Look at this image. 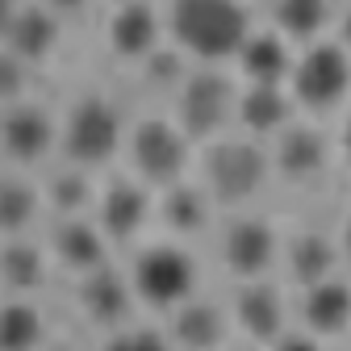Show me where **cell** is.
Segmentation results:
<instances>
[{
  "mask_svg": "<svg viewBox=\"0 0 351 351\" xmlns=\"http://www.w3.org/2000/svg\"><path fill=\"white\" fill-rule=\"evenodd\" d=\"M105 351H171V339L151 326H117L109 335Z\"/></svg>",
  "mask_w": 351,
  "mask_h": 351,
  "instance_id": "f1b7e54d",
  "label": "cell"
},
{
  "mask_svg": "<svg viewBox=\"0 0 351 351\" xmlns=\"http://www.w3.org/2000/svg\"><path fill=\"white\" fill-rule=\"evenodd\" d=\"M234 322L247 339L272 343L285 335V297L268 280H247L234 297Z\"/></svg>",
  "mask_w": 351,
  "mask_h": 351,
  "instance_id": "e0dca14e",
  "label": "cell"
},
{
  "mask_svg": "<svg viewBox=\"0 0 351 351\" xmlns=\"http://www.w3.org/2000/svg\"><path fill=\"white\" fill-rule=\"evenodd\" d=\"M47 351H75V347H47Z\"/></svg>",
  "mask_w": 351,
  "mask_h": 351,
  "instance_id": "8d00e7d4",
  "label": "cell"
},
{
  "mask_svg": "<svg viewBox=\"0 0 351 351\" xmlns=\"http://www.w3.org/2000/svg\"><path fill=\"white\" fill-rule=\"evenodd\" d=\"M234 105H239L234 80L222 75L217 67H197L176 93V125L189 138H217L230 125Z\"/></svg>",
  "mask_w": 351,
  "mask_h": 351,
  "instance_id": "277c9868",
  "label": "cell"
},
{
  "mask_svg": "<svg viewBox=\"0 0 351 351\" xmlns=\"http://www.w3.org/2000/svg\"><path fill=\"white\" fill-rule=\"evenodd\" d=\"M272 167L285 176V180H318L330 163V138L322 134L318 125H297L289 121L280 134H276V147H272Z\"/></svg>",
  "mask_w": 351,
  "mask_h": 351,
  "instance_id": "8fae6325",
  "label": "cell"
},
{
  "mask_svg": "<svg viewBox=\"0 0 351 351\" xmlns=\"http://www.w3.org/2000/svg\"><path fill=\"white\" fill-rule=\"evenodd\" d=\"M339 47L351 55V9L343 13V21H339Z\"/></svg>",
  "mask_w": 351,
  "mask_h": 351,
  "instance_id": "d6a6232c",
  "label": "cell"
},
{
  "mask_svg": "<svg viewBox=\"0 0 351 351\" xmlns=\"http://www.w3.org/2000/svg\"><path fill=\"white\" fill-rule=\"evenodd\" d=\"M55 138H59V125L42 105L17 101L9 109H0V151L13 163H42L51 155Z\"/></svg>",
  "mask_w": 351,
  "mask_h": 351,
  "instance_id": "9c48e42d",
  "label": "cell"
},
{
  "mask_svg": "<svg viewBox=\"0 0 351 351\" xmlns=\"http://www.w3.org/2000/svg\"><path fill=\"white\" fill-rule=\"evenodd\" d=\"M42 209V193L25 180V176H0V234L17 239L34 226Z\"/></svg>",
  "mask_w": 351,
  "mask_h": 351,
  "instance_id": "484cf974",
  "label": "cell"
},
{
  "mask_svg": "<svg viewBox=\"0 0 351 351\" xmlns=\"http://www.w3.org/2000/svg\"><path fill=\"white\" fill-rule=\"evenodd\" d=\"M51 13H59V17H71V13H80V9H88V0H42Z\"/></svg>",
  "mask_w": 351,
  "mask_h": 351,
  "instance_id": "1f68e13d",
  "label": "cell"
},
{
  "mask_svg": "<svg viewBox=\"0 0 351 351\" xmlns=\"http://www.w3.org/2000/svg\"><path fill=\"white\" fill-rule=\"evenodd\" d=\"M151 217V197L143 180H113L97 197V226L109 243H130Z\"/></svg>",
  "mask_w": 351,
  "mask_h": 351,
  "instance_id": "5bb4252c",
  "label": "cell"
},
{
  "mask_svg": "<svg viewBox=\"0 0 351 351\" xmlns=\"http://www.w3.org/2000/svg\"><path fill=\"white\" fill-rule=\"evenodd\" d=\"M121 138H125L121 109L109 97H101V93L80 97L67 109L63 134H59L67 163H80V167H101V163H109L121 151Z\"/></svg>",
  "mask_w": 351,
  "mask_h": 351,
  "instance_id": "7a4b0ae2",
  "label": "cell"
},
{
  "mask_svg": "<svg viewBox=\"0 0 351 351\" xmlns=\"http://www.w3.org/2000/svg\"><path fill=\"white\" fill-rule=\"evenodd\" d=\"M189 134L176 121L163 117H147L130 130V163H134L138 180L151 189H167L180 184L189 171Z\"/></svg>",
  "mask_w": 351,
  "mask_h": 351,
  "instance_id": "52a82bcc",
  "label": "cell"
},
{
  "mask_svg": "<svg viewBox=\"0 0 351 351\" xmlns=\"http://www.w3.org/2000/svg\"><path fill=\"white\" fill-rule=\"evenodd\" d=\"M268 347H272V351H322L318 335H310V330H285V335L272 339Z\"/></svg>",
  "mask_w": 351,
  "mask_h": 351,
  "instance_id": "4dcf8cb0",
  "label": "cell"
},
{
  "mask_svg": "<svg viewBox=\"0 0 351 351\" xmlns=\"http://www.w3.org/2000/svg\"><path fill=\"white\" fill-rule=\"evenodd\" d=\"M167 29L176 38V51L217 63L239 55L243 38L251 34V17L243 0H171Z\"/></svg>",
  "mask_w": 351,
  "mask_h": 351,
  "instance_id": "6da1fadb",
  "label": "cell"
},
{
  "mask_svg": "<svg viewBox=\"0 0 351 351\" xmlns=\"http://www.w3.org/2000/svg\"><path fill=\"white\" fill-rule=\"evenodd\" d=\"M343 251H347V259H351V217H347V226H343Z\"/></svg>",
  "mask_w": 351,
  "mask_h": 351,
  "instance_id": "d590c367",
  "label": "cell"
},
{
  "mask_svg": "<svg viewBox=\"0 0 351 351\" xmlns=\"http://www.w3.org/2000/svg\"><path fill=\"white\" fill-rule=\"evenodd\" d=\"M143 80L155 88V93H180V84L189 80V63H184V51H151L143 63Z\"/></svg>",
  "mask_w": 351,
  "mask_h": 351,
  "instance_id": "83f0119b",
  "label": "cell"
},
{
  "mask_svg": "<svg viewBox=\"0 0 351 351\" xmlns=\"http://www.w3.org/2000/svg\"><path fill=\"white\" fill-rule=\"evenodd\" d=\"M301 318H305V330L318 335V339L343 335L351 326V285L339 276L310 285L305 289V301H301Z\"/></svg>",
  "mask_w": 351,
  "mask_h": 351,
  "instance_id": "ffe728a7",
  "label": "cell"
},
{
  "mask_svg": "<svg viewBox=\"0 0 351 351\" xmlns=\"http://www.w3.org/2000/svg\"><path fill=\"white\" fill-rule=\"evenodd\" d=\"M13 13H17V0H0V38H5V25Z\"/></svg>",
  "mask_w": 351,
  "mask_h": 351,
  "instance_id": "e575fe53",
  "label": "cell"
},
{
  "mask_svg": "<svg viewBox=\"0 0 351 351\" xmlns=\"http://www.w3.org/2000/svg\"><path fill=\"white\" fill-rule=\"evenodd\" d=\"M75 301H80V314L93 326L117 330V326L130 322V310H134V285H130V276H121L117 268L101 263L97 272H84L80 276Z\"/></svg>",
  "mask_w": 351,
  "mask_h": 351,
  "instance_id": "30bf717a",
  "label": "cell"
},
{
  "mask_svg": "<svg viewBox=\"0 0 351 351\" xmlns=\"http://www.w3.org/2000/svg\"><path fill=\"white\" fill-rule=\"evenodd\" d=\"M234 121L251 138H276L293 121V97L285 93V84H247L234 105Z\"/></svg>",
  "mask_w": 351,
  "mask_h": 351,
  "instance_id": "2e32d148",
  "label": "cell"
},
{
  "mask_svg": "<svg viewBox=\"0 0 351 351\" xmlns=\"http://www.w3.org/2000/svg\"><path fill=\"white\" fill-rule=\"evenodd\" d=\"M285 263H289V276L301 285V289H310V285H322L335 276V263H339V247L318 234V230H305L289 243L285 251Z\"/></svg>",
  "mask_w": 351,
  "mask_h": 351,
  "instance_id": "603a6c76",
  "label": "cell"
},
{
  "mask_svg": "<svg viewBox=\"0 0 351 351\" xmlns=\"http://www.w3.org/2000/svg\"><path fill=\"white\" fill-rule=\"evenodd\" d=\"M47 280V251L29 239H5L0 243V289L13 297H29Z\"/></svg>",
  "mask_w": 351,
  "mask_h": 351,
  "instance_id": "44dd1931",
  "label": "cell"
},
{
  "mask_svg": "<svg viewBox=\"0 0 351 351\" xmlns=\"http://www.w3.org/2000/svg\"><path fill=\"white\" fill-rule=\"evenodd\" d=\"M272 21L289 42H318L330 21V0H272Z\"/></svg>",
  "mask_w": 351,
  "mask_h": 351,
  "instance_id": "4316f807",
  "label": "cell"
},
{
  "mask_svg": "<svg viewBox=\"0 0 351 351\" xmlns=\"http://www.w3.org/2000/svg\"><path fill=\"white\" fill-rule=\"evenodd\" d=\"M222 263L226 272H234L239 280H263V272L276 263V230L263 222V217H234V222L222 230Z\"/></svg>",
  "mask_w": 351,
  "mask_h": 351,
  "instance_id": "ba28073f",
  "label": "cell"
},
{
  "mask_svg": "<svg viewBox=\"0 0 351 351\" xmlns=\"http://www.w3.org/2000/svg\"><path fill=\"white\" fill-rule=\"evenodd\" d=\"M339 151H343V159L351 163V117L343 121V130H339Z\"/></svg>",
  "mask_w": 351,
  "mask_h": 351,
  "instance_id": "836d02e7",
  "label": "cell"
},
{
  "mask_svg": "<svg viewBox=\"0 0 351 351\" xmlns=\"http://www.w3.org/2000/svg\"><path fill=\"white\" fill-rule=\"evenodd\" d=\"M63 38V25H59V13H51L47 5H17V13L9 17L5 25V38L0 47L9 55H17L21 63H47Z\"/></svg>",
  "mask_w": 351,
  "mask_h": 351,
  "instance_id": "7c38bea8",
  "label": "cell"
},
{
  "mask_svg": "<svg viewBox=\"0 0 351 351\" xmlns=\"http://www.w3.org/2000/svg\"><path fill=\"white\" fill-rule=\"evenodd\" d=\"M25 84H29V63H21L17 55L0 47V109L25 101Z\"/></svg>",
  "mask_w": 351,
  "mask_h": 351,
  "instance_id": "f546056e",
  "label": "cell"
},
{
  "mask_svg": "<svg viewBox=\"0 0 351 351\" xmlns=\"http://www.w3.org/2000/svg\"><path fill=\"white\" fill-rule=\"evenodd\" d=\"M159 13L147 0H121V5L109 13L105 21V38H109V51L117 59L130 63H143L151 51H159Z\"/></svg>",
  "mask_w": 351,
  "mask_h": 351,
  "instance_id": "4fadbf2b",
  "label": "cell"
},
{
  "mask_svg": "<svg viewBox=\"0 0 351 351\" xmlns=\"http://www.w3.org/2000/svg\"><path fill=\"white\" fill-rule=\"evenodd\" d=\"M42 314L29 297L0 301V351H42Z\"/></svg>",
  "mask_w": 351,
  "mask_h": 351,
  "instance_id": "cb8c5ba5",
  "label": "cell"
},
{
  "mask_svg": "<svg viewBox=\"0 0 351 351\" xmlns=\"http://www.w3.org/2000/svg\"><path fill=\"white\" fill-rule=\"evenodd\" d=\"M42 197H47V205L59 213V217H80L88 205L97 201V189H93V176H88V167L80 163H63L51 171L47 189H42Z\"/></svg>",
  "mask_w": 351,
  "mask_h": 351,
  "instance_id": "d4e9b609",
  "label": "cell"
},
{
  "mask_svg": "<svg viewBox=\"0 0 351 351\" xmlns=\"http://www.w3.org/2000/svg\"><path fill=\"white\" fill-rule=\"evenodd\" d=\"M51 255L63 263L67 272L84 276V272H97L105 255H109V239L97 222H88V217H59L55 230H51Z\"/></svg>",
  "mask_w": 351,
  "mask_h": 351,
  "instance_id": "9a60e30c",
  "label": "cell"
},
{
  "mask_svg": "<svg viewBox=\"0 0 351 351\" xmlns=\"http://www.w3.org/2000/svg\"><path fill=\"white\" fill-rule=\"evenodd\" d=\"M272 171V159L255 138H222L205 151V193L222 205L251 201Z\"/></svg>",
  "mask_w": 351,
  "mask_h": 351,
  "instance_id": "3957f363",
  "label": "cell"
},
{
  "mask_svg": "<svg viewBox=\"0 0 351 351\" xmlns=\"http://www.w3.org/2000/svg\"><path fill=\"white\" fill-rule=\"evenodd\" d=\"M130 285H134V297H143L155 310H176L197 293V263L184 247L155 243L138 251L134 268H130Z\"/></svg>",
  "mask_w": 351,
  "mask_h": 351,
  "instance_id": "8992f818",
  "label": "cell"
},
{
  "mask_svg": "<svg viewBox=\"0 0 351 351\" xmlns=\"http://www.w3.org/2000/svg\"><path fill=\"white\" fill-rule=\"evenodd\" d=\"M209 213H213V197L205 193V184H167L163 189V201H159V217H163V226L171 234H201L209 226Z\"/></svg>",
  "mask_w": 351,
  "mask_h": 351,
  "instance_id": "7402d4cb",
  "label": "cell"
},
{
  "mask_svg": "<svg viewBox=\"0 0 351 351\" xmlns=\"http://www.w3.org/2000/svg\"><path fill=\"white\" fill-rule=\"evenodd\" d=\"M347 88H351V55L339 42H310L305 55L293 59V71H289L293 105L326 113L347 97Z\"/></svg>",
  "mask_w": 351,
  "mask_h": 351,
  "instance_id": "5b68a950",
  "label": "cell"
},
{
  "mask_svg": "<svg viewBox=\"0 0 351 351\" xmlns=\"http://www.w3.org/2000/svg\"><path fill=\"white\" fill-rule=\"evenodd\" d=\"M226 310L213 301H201V297H189L184 305L171 310V343L180 351H217L226 343Z\"/></svg>",
  "mask_w": 351,
  "mask_h": 351,
  "instance_id": "ac0fdd59",
  "label": "cell"
},
{
  "mask_svg": "<svg viewBox=\"0 0 351 351\" xmlns=\"http://www.w3.org/2000/svg\"><path fill=\"white\" fill-rule=\"evenodd\" d=\"M234 59L247 84H289V71H293L289 38L276 29H251Z\"/></svg>",
  "mask_w": 351,
  "mask_h": 351,
  "instance_id": "d6986e66",
  "label": "cell"
}]
</instances>
